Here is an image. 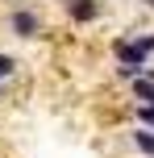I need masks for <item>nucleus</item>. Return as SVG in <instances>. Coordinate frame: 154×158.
<instances>
[{
  "label": "nucleus",
  "mask_w": 154,
  "mask_h": 158,
  "mask_svg": "<svg viewBox=\"0 0 154 158\" xmlns=\"http://www.w3.org/2000/svg\"><path fill=\"white\" fill-rule=\"evenodd\" d=\"M129 112H133V121H138V125L154 129V104H133V100H129Z\"/></svg>",
  "instance_id": "6"
},
{
  "label": "nucleus",
  "mask_w": 154,
  "mask_h": 158,
  "mask_svg": "<svg viewBox=\"0 0 154 158\" xmlns=\"http://www.w3.org/2000/svg\"><path fill=\"white\" fill-rule=\"evenodd\" d=\"M129 100L133 104H154V67L142 71L138 79H129Z\"/></svg>",
  "instance_id": "3"
},
{
  "label": "nucleus",
  "mask_w": 154,
  "mask_h": 158,
  "mask_svg": "<svg viewBox=\"0 0 154 158\" xmlns=\"http://www.w3.org/2000/svg\"><path fill=\"white\" fill-rule=\"evenodd\" d=\"M8 87H13V83H4V79H0V100H4V96H8Z\"/></svg>",
  "instance_id": "7"
},
{
  "label": "nucleus",
  "mask_w": 154,
  "mask_h": 158,
  "mask_svg": "<svg viewBox=\"0 0 154 158\" xmlns=\"http://www.w3.org/2000/svg\"><path fill=\"white\" fill-rule=\"evenodd\" d=\"M138 4H142V8H150V13H154V0H138Z\"/></svg>",
  "instance_id": "8"
},
{
  "label": "nucleus",
  "mask_w": 154,
  "mask_h": 158,
  "mask_svg": "<svg viewBox=\"0 0 154 158\" xmlns=\"http://www.w3.org/2000/svg\"><path fill=\"white\" fill-rule=\"evenodd\" d=\"M17 75H21V63H17L8 50H0V79H4V83H17Z\"/></svg>",
  "instance_id": "5"
},
{
  "label": "nucleus",
  "mask_w": 154,
  "mask_h": 158,
  "mask_svg": "<svg viewBox=\"0 0 154 158\" xmlns=\"http://www.w3.org/2000/svg\"><path fill=\"white\" fill-rule=\"evenodd\" d=\"M4 29L17 42H38V38H46V13L29 0H13L4 13Z\"/></svg>",
  "instance_id": "1"
},
{
  "label": "nucleus",
  "mask_w": 154,
  "mask_h": 158,
  "mask_svg": "<svg viewBox=\"0 0 154 158\" xmlns=\"http://www.w3.org/2000/svg\"><path fill=\"white\" fill-rule=\"evenodd\" d=\"M129 146H133V154L154 158V129H146V125H133V129H129Z\"/></svg>",
  "instance_id": "4"
},
{
  "label": "nucleus",
  "mask_w": 154,
  "mask_h": 158,
  "mask_svg": "<svg viewBox=\"0 0 154 158\" xmlns=\"http://www.w3.org/2000/svg\"><path fill=\"white\" fill-rule=\"evenodd\" d=\"M63 13L71 25H96L104 17V0H63Z\"/></svg>",
  "instance_id": "2"
}]
</instances>
